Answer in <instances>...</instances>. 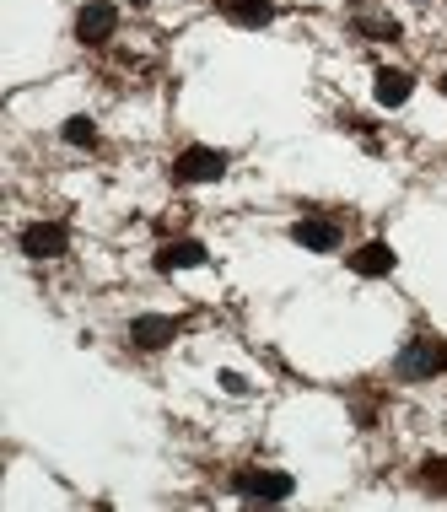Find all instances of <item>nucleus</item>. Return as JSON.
I'll return each instance as SVG.
<instances>
[{"label":"nucleus","instance_id":"f03ea898","mask_svg":"<svg viewBox=\"0 0 447 512\" xmlns=\"http://www.w3.org/2000/svg\"><path fill=\"white\" fill-rule=\"evenodd\" d=\"M232 157L216 146H184L173 157V184H216V178H227Z\"/></svg>","mask_w":447,"mask_h":512},{"label":"nucleus","instance_id":"6e6552de","mask_svg":"<svg viewBox=\"0 0 447 512\" xmlns=\"http://www.w3.org/2000/svg\"><path fill=\"white\" fill-rule=\"evenodd\" d=\"M200 265H211V248H205L200 238H178V243H162V248H157V270H162V275L200 270Z\"/></svg>","mask_w":447,"mask_h":512},{"label":"nucleus","instance_id":"f3484780","mask_svg":"<svg viewBox=\"0 0 447 512\" xmlns=\"http://www.w3.org/2000/svg\"><path fill=\"white\" fill-rule=\"evenodd\" d=\"M130 6H146V0H130Z\"/></svg>","mask_w":447,"mask_h":512},{"label":"nucleus","instance_id":"4468645a","mask_svg":"<svg viewBox=\"0 0 447 512\" xmlns=\"http://www.w3.org/2000/svg\"><path fill=\"white\" fill-rule=\"evenodd\" d=\"M415 480H421V491L447 496V459H426L421 469H415Z\"/></svg>","mask_w":447,"mask_h":512},{"label":"nucleus","instance_id":"2eb2a0df","mask_svg":"<svg viewBox=\"0 0 447 512\" xmlns=\"http://www.w3.org/2000/svg\"><path fill=\"white\" fill-rule=\"evenodd\" d=\"M216 383H221V389H227L232 399H243V394H254V389H248V378H243V372H221V378H216Z\"/></svg>","mask_w":447,"mask_h":512},{"label":"nucleus","instance_id":"20e7f679","mask_svg":"<svg viewBox=\"0 0 447 512\" xmlns=\"http://www.w3.org/2000/svg\"><path fill=\"white\" fill-rule=\"evenodd\" d=\"M114 33H119V6L114 0H87V6L76 11V44L103 49Z\"/></svg>","mask_w":447,"mask_h":512},{"label":"nucleus","instance_id":"f8f14e48","mask_svg":"<svg viewBox=\"0 0 447 512\" xmlns=\"http://www.w3.org/2000/svg\"><path fill=\"white\" fill-rule=\"evenodd\" d=\"M351 27L361 38H383V44H394V38H404V27L394 17H383V11H372V6H356L351 11Z\"/></svg>","mask_w":447,"mask_h":512},{"label":"nucleus","instance_id":"423d86ee","mask_svg":"<svg viewBox=\"0 0 447 512\" xmlns=\"http://www.w3.org/2000/svg\"><path fill=\"white\" fill-rule=\"evenodd\" d=\"M291 243L313 248V254H334V248L345 243V227L334 216H297L291 221Z\"/></svg>","mask_w":447,"mask_h":512},{"label":"nucleus","instance_id":"f257e3e1","mask_svg":"<svg viewBox=\"0 0 447 512\" xmlns=\"http://www.w3.org/2000/svg\"><path fill=\"white\" fill-rule=\"evenodd\" d=\"M447 372V340L442 335H410L399 345V356H394V378L404 383H431V378H442Z\"/></svg>","mask_w":447,"mask_h":512},{"label":"nucleus","instance_id":"0eeeda50","mask_svg":"<svg viewBox=\"0 0 447 512\" xmlns=\"http://www.w3.org/2000/svg\"><path fill=\"white\" fill-rule=\"evenodd\" d=\"M178 329H184V324H178L173 313H141L130 324V345H135V351H146V356L151 351H167V345L178 340Z\"/></svg>","mask_w":447,"mask_h":512},{"label":"nucleus","instance_id":"39448f33","mask_svg":"<svg viewBox=\"0 0 447 512\" xmlns=\"http://www.w3.org/2000/svg\"><path fill=\"white\" fill-rule=\"evenodd\" d=\"M17 248L27 259H60L65 248H71V227H65V221H33V227H22Z\"/></svg>","mask_w":447,"mask_h":512},{"label":"nucleus","instance_id":"dca6fc26","mask_svg":"<svg viewBox=\"0 0 447 512\" xmlns=\"http://www.w3.org/2000/svg\"><path fill=\"white\" fill-rule=\"evenodd\" d=\"M442 98H447V71H442Z\"/></svg>","mask_w":447,"mask_h":512},{"label":"nucleus","instance_id":"ddd939ff","mask_svg":"<svg viewBox=\"0 0 447 512\" xmlns=\"http://www.w3.org/2000/svg\"><path fill=\"white\" fill-rule=\"evenodd\" d=\"M65 141H71V146H81V151H92L97 146V124L87 119V114H71V119H65Z\"/></svg>","mask_w":447,"mask_h":512},{"label":"nucleus","instance_id":"9b49d317","mask_svg":"<svg viewBox=\"0 0 447 512\" xmlns=\"http://www.w3.org/2000/svg\"><path fill=\"white\" fill-rule=\"evenodd\" d=\"M410 92H415V76L410 71H377L372 76V98H377V108H404L410 103Z\"/></svg>","mask_w":447,"mask_h":512},{"label":"nucleus","instance_id":"9d476101","mask_svg":"<svg viewBox=\"0 0 447 512\" xmlns=\"http://www.w3.org/2000/svg\"><path fill=\"white\" fill-rule=\"evenodd\" d=\"M356 275H367V281H383V275H394V265H399V254L388 243H361L351 259H345Z\"/></svg>","mask_w":447,"mask_h":512},{"label":"nucleus","instance_id":"1a4fd4ad","mask_svg":"<svg viewBox=\"0 0 447 512\" xmlns=\"http://www.w3.org/2000/svg\"><path fill=\"white\" fill-rule=\"evenodd\" d=\"M211 6L232 27H270L275 22V0H211Z\"/></svg>","mask_w":447,"mask_h":512},{"label":"nucleus","instance_id":"7ed1b4c3","mask_svg":"<svg viewBox=\"0 0 447 512\" xmlns=\"http://www.w3.org/2000/svg\"><path fill=\"white\" fill-rule=\"evenodd\" d=\"M232 491L243 496V502H286V496L297 491V480H291L286 469L248 464V469H237V475H232Z\"/></svg>","mask_w":447,"mask_h":512}]
</instances>
